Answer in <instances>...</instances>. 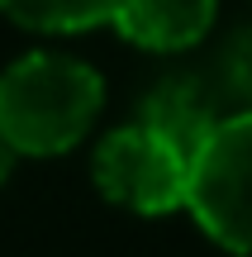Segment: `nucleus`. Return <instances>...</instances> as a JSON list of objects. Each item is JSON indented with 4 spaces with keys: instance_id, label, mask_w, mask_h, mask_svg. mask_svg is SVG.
Here are the masks:
<instances>
[{
    "instance_id": "6",
    "label": "nucleus",
    "mask_w": 252,
    "mask_h": 257,
    "mask_svg": "<svg viewBox=\"0 0 252 257\" xmlns=\"http://www.w3.org/2000/svg\"><path fill=\"white\" fill-rule=\"evenodd\" d=\"M0 15L38 34H81V29L110 24L114 0H0Z\"/></svg>"
},
{
    "instance_id": "5",
    "label": "nucleus",
    "mask_w": 252,
    "mask_h": 257,
    "mask_svg": "<svg viewBox=\"0 0 252 257\" xmlns=\"http://www.w3.org/2000/svg\"><path fill=\"white\" fill-rule=\"evenodd\" d=\"M219 0H114L110 24L119 38L148 53H181L195 48L214 24Z\"/></svg>"
},
{
    "instance_id": "2",
    "label": "nucleus",
    "mask_w": 252,
    "mask_h": 257,
    "mask_svg": "<svg viewBox=\"0 0 252 257\" xmlns=\"http://www.w3.org/2000/svg\"><path fill=\"white\" fill-rule=\"evenodd\" d=\"M219 248L252 257V110L224 114L190 153L186 205Z\"/></svg>"
},
{
    "instance_id": "3",
    "label": "nucleus",
    "mask_w": 252,
    "mask_h": 257,
    "mask_svg": "<svg viewBox=\"0 0 252 257\" xmlns=\"http://www.w3.org/2000/svg\"><path fill=\"white\" fill-rule=\"evenodd\" d=\"M186 167L190 157L171 148L157 128L129 124V128H114L95 148L91 172L105 200L124 205L133 214H171L186 205Z\"/></svg>"
},
{
    "instance_id": "4",
    "label": "nucleus",
    "mask_w": 252,
    "mask_h": 257,
    "mask_svg": "<svg viewBox=\"0 0 252 257\" xmlns=\"http://www.w3.org/2000/svg\"><path fill=\"white\" fill-rule=\"evenodd\" d=\"M224 105L228 95L219 91L214 76H200V72H171L143 95V110H138V124L157 128L171 148L181 153H195L200 143L209 138V128L224 119Z\"/></svg>"
},
{
    "instance_id": "8",
    "label": "nucleus",
    "mask_w": 252,
    "mask_h": 257,
    "mask_svg": "<svg viewBox=\"0 0 252 257\" xmlns=\"http://www.w3.org/2000/svg\"><path fill=\"white\" fill-rule=\"evenodd\" d=\"M10 167H15V153H10V143H5V138H0V181H5V176H10Z\"/></svg>"
},
{
    "instance_id": "1",
    "label": "nucleus",
    "mask_w": 252,
    "mask_h": 257,
    "mask_svg": "<svg viewBox=\"0 0 252 257\" xmlns=\"http://www.w3.org/2000/svg\"><path fill=\"white\" fill-rule=\"evenodd\" d=\"M105 105L95 67L67 53H29L0 72V138L15 157H62Z\"/></svg>"
},
{
    "instance_id": "7",
    "label": "nucleus",
    "mask_w": 252,
    "mask_h": 257,
    "mask_svg": "<svg viewBox=\"0 0 252 257\" xmlns=\"http://www.w3.org/2000/svg\"><path fill=\"white\" fill-rule=\"evenodd\" d=\"M219 91L228 100H238L243 110H252V24H243L219 53V72H214Z\"/></svg>"
}]
</instances>
